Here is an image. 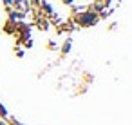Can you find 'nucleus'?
<instances>
[{
	"instance_id": "nucleus-7",
	"label": "nucleus",
	"mask_w": 132,
	"mask_h": 125,
	"mask_svg": "<svg viewBox=\"0 0 132 125\" xmlns=\"http://www.w3.org/2000/svg\"><path fill=\"white\" fill-rule=\"evenodd\" d=\"M11 125H18V123H11Z\"/></svg>"
},
{
	"instance_id": "nucleus-2",
	"label": "nucleus",
	"mask_w": 132,
	"mask_h": 125,
	"mask_svg": "<svg viewBox=\"0 0 132 125\" xmlns=\"http://www.w3.org/2000/svg\"><path fill=\"white\" fill-rule=\"evenodd\" d=\"M105 6H107V4L103 2V0H98L96 6H94V9H96V11H103V9H105Z\"/></svg>"
},
{
	"instance_id": "nucleus-1",
	"label": "nucleus",
	"mask_w": 132,
	"mask_h": 125,
	"mask_svg": "<svg viewBox=\"0 0 132 125\" xmlns=\"http://www.w3.org/2000/svg\"><path fill=\"white\" fill-rule=\"evenodd\" d=\"M100 15L98 13H92V11H83L78 15V24L83 26V27H89V26H94L98 22Z\"/></svg>"
},
{
	"instance_id": "nucleus-6",
	"label": "nucleus",
	"mask_w": 132,
	"mask_h": 125,
	"mask_svg": "<svg viewBox=\"0 0 132 125\" xmlns=\"http://www.w3.org/2000/svg\"><path fill=\"white\" fill-rule=\"evenodd\" d=\"M4 2H6L7 6H11V4H13V0H4Z\"/></svg>"
},
{
	"instance_id": "nucleus-5",
	"label": "nucleus",
	"mask_w": 132,
	"mask_h": 125,
	"mask_svg": "<svg viewBox=\"0 0 132 125\" xmlns=\"http://www.w3.org/2000/svg\"><path fill=\"white\" fill-rule=\"evenodd\" d=\"M71 44H72L71 40H67V42H65V45H63V53H67V51L71 49Z\"/></svg>"
},
{
	"instance_id": "nucleus-3",
	"label": "nucleus",
	"mask_w": 132,
	"mask_h": 125,
	"mask_svg": "<svg viewBox=\"0 0 132 125\" xmlns=\"http://www.w3.org/2000/svg\"><path fill=\"white\" fill-rule=\"evenodd\" d=\"M22 17H24V13H16V11L11 13V20H15V22L16 20H22Z\"/></svg>"
},
{
	"instance_id": "nucleus-4",
	"label": "nucleus",
	"mask_w": 132,
	"mask_h": 125,
	"mask_svg": "<svg viewBox=\"0 0 132 125\" xmlns=\"http://www.w3.org/2000/svg\"><path fill=\"white\" fill-rule=\"evenodd\" d=\"M42 4H44V9H45L47 13H53V6H51L49 2H42Z\"/></svg>"
}]
</instances>
